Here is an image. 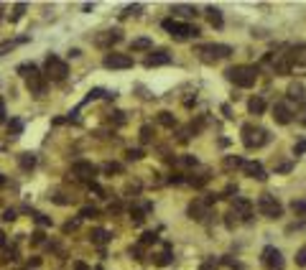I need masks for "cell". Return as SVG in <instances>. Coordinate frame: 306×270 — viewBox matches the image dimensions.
I'll use <instances>...</instances> for the list:
<instances>
[{
  "instance_id": "8d00e7d4",
  "label": "cell",
  "mask_w": 306,
  "mask_h": 270,
  "mask_svg": "<svg viewBox=\"0 0 306 270\" xmlns=\"http://www.w3.org/2000/svg\"><path fill=\"white\" fill-rule=\"evenodd\" d=\"M36 72V64H21L18 67V74H23V77H28V74H34Z\"/></svg>"
},
{
  "instance_id": "d6a6232c",
  "label": "cell",
  "mask_w": 306,
  "mask_h": 270,
  "mask_svg": "<svg viewBox=\"0 0 306 270\" xmlns=\"http://www.w3.org/2000/svg\"><path fill=\"white\" fill-rule=\"evenodd\" d=\"M159 237H156V232H145L143 237H140V247H148V245H153Z\"/></svg>"
},
{
  "instance_id": "c3c4849f",
  "label": "cell",
  "mask_w": 306,
  "mask_h": 270,
  "mask_svg": "<svg viewBox=\"0 0 306 270\" xmlns=\"http://www.w3.org/2000/svg\"><path fill=\"white\" fill-rule=\"evenodd\" d=\"M13 219H16V212H13V209H6V212H3V222H13Z\"/></svg>"
},
{
  "instance_id": "30bf717a",
  "label": "cell",
  "mask_w": 306,
  "mask_h": 270,
  "mask_svg": "<svg viewBox=\"0 0 306 270\" xmlns=\"http://www.w3.org/2000/svg\"><path fill=\"white\" fill-rule=\"evenodd\" d=\"M26 87H28V92H31V95L44 97V95H46V77L36 69L34 74H28V77H26Z\"/></svg>"
},
{
  "instance_id": "db71d44e",
  "label": "cell",
  "mask_w": 306,
  "mask_h": 270,
  "mask_svg": "<svg viewBox=\"0 0 306 270\" xmlns=\"http://www.w3.org/2000/svg\"><path fill=\"white\" fill-rule=\"evenodd\" d=\"M6 184H8V178H6V176H0V189H3Z\"/></svg>"
},
{
  "instance_id": "ab89813d",
  "label": "cell",
  "mask_w": 306,
  "mask_h": 270,
  "mask_svg": "<svg viewBox=\"0 0 306 270\" xmlns=\"http://www.w3.org/2000/svg\"><path fill=\"white\" fill-rule=\"evenodd\" d=\"M125 156H128V161H140V158H143V151H140V148H135V151L130 148Z\"/></svg>"
},
{
  "instance_id": "5bb4252c",
  "label": "cell",
  "mask_w": 306,
  "mask_h": 270,
  "mask_svg": "<svg viewBox=\"0 0 306 270\" xmlns=\"http://www.w3.org/2000/svg\"><path fill=\"white\" fill-rule=\"evenodd\" d=\"M273 120H276L278 125H288V123L293 120V112L288 110L286 102H276V105H273Z\"/></svg>"
},
{
  "instance_id": "52a82bcc",
  "label": "cell",
  "mask_w": 306,
  "mask_h": 270,
  "mask_svg": "<svg viewBox=\"0 0 306 270\" xmlns=\"http://www.w3.org/2000/svg\"><path fill=\"white\" fill-rule=\"evenodd\" d=\"M72 176H77L79 181H89V184H95L97 166L89 163V161H77V163H72Z\"/></svg>"
},
{
  "instance_id": "ac0fdd59",
  "label": "cell",
  "mask_w": 306,
  "mask_h": 270,
  "mask_svg": "<svg viewBox=\"0 0 306 270\" xmlns=\"http://www.w3.org/2000/svg\"><path fill=\"white\" fill-rule=\"evenodd\" d=\"M36 163H39L36 153H21V156H18V166H21L23 171H34Z\"/></svg>"
},
{
  "instance_id": "6da1fadb",
  "label": "cell",
  "mask_w": 306,
  "mask_h": 270,
  "mask_svg": "<svg viewBox=\"0 0 306 270\" xmlns=\"http://www.w3.org/2000/svg\"><path fill=\"white\" fill-rule=\"evenodd\" d=\"M225 77L240 87V89H250L255 82H258V67H250V64H237V67H230L225 72Z\"/></svg>"
},
{
  "instance_id": "f907efd6",
  "label": "cell",
  "mask_w": 306,
  "mask_h": 270,
  "mask_svg": "<svg viewBox=\"0 0 306 270\" xmlns=\"http://www.w3.org/2000/svg\"><path fill=\"white\" fill-rule=\"evenodd\" d=\"M181 161H184L187 166H197V158H194V156H184Z\"/></svg>"
},
{
  "instance_id": "8992f818",
  "label": "cell",
  "mask_w": 306,
  "mask_h": 270,
  "mask_svg": "<svg viewBox=\"0 0 306 270\" xmlns=\"http://www.w3.org/2000/svg\"><path fill=\"white\" fill-rule=\"evenodd\" d=\"M44 69H46V77H49V79H54V82H62V79H67V74H69L67 62H64V59H59V56H54V54H49V56H46Z\"/></svg>"
},
{
  "instance_id": "f5cc1de1",
  "label": "cell",
  "mask_w": 306,
  "mask_h": 270,
  "mask_svg": "<svg viewBox=\"0 0 306 270\" xmlns=\"http://www.w3.org/2000/svg\"><path fill=\"white\" fill-rule=\"evenodd\" d=\"M0 247H6V234H3V229H0Z\"/></svg>"
},
{
  "instance_id": "836d02e7",
  "label": "cell",
  "mask_w": 306,
  "mask_h": 270,
  "mask_svg": "<svg viewBox=\"0 0 306 270\" xmlns=\"http://www.w3.org/2000/svg\"><path fill=\"white\" fill-rule=\"evenodd\" d=\"M296 265H298V267H306V245L298 247V252H296Z\"/></svg>"
},
{
  "instance_id": "7dc6e473",
  "label": "cell",
  "mask_w": 306,
  "mask_h": 270,
  "mask_svg": "<svg viewBox=\"0 0 306 270\" xmlns=\"http://www.w3.org/2000/svg\"><path fill=\"white\" fill-rule=\"evenodd\" d=\"M44 242V232H34L31 234V245H41Z\"/></svg>"
},
{
  "instance_id": "9c48e42d",
  "label": "cell",
  "mask_w": 306,
  "mask_h": 270,
  "mask_svg": "<svg viewBox=\"0 0 306 270\" xmlns=\"http://www.w3.org/2000/svg\"><path fill=\"white\" fill-rule=\"evenodd\" d=\"M102 64H105V69H130L133 67V56L130 54H107L105 59H102Z\"/></svg>"
},
{
  "instance_id": "f35d334b",
  "label": "cell",
  "mask_w": 306,
  "mask_h": 270,
  "mask_svg": "<svg viewBox=\"0 0 306 270\" xmlns=\"http://www.w3.org/2000/svg\"><path fill=\"white\" fill-rule=\"evenodd\" d=\"M306 153V138H301L296 145H293V156H303Z\"/></svg>"
},
{
  "instance_id": "9a60e30c",
  "label": "cell",
  "mask_w": 306,
  "mask_h": 270,
  "mask_svg": "<svg viewBox=\"0 0 306 270\" xmlns=\"http://www.w3.org/2000/svg\"><path fill=\"white\" fill-rule=\"evenodd\" d=\"M242 171H245L250 178H255V181H265V178H268L265 168H263L258 161H245V163H242Z\"/></svg>"
},
{
  "instance_id": "7402d4cb",
  "label": "cell",
  "mask_w": 306,
  "mask_h": 270,
  "mask_svg": "<svg viewBox=\"0 0 306 270\" xmlns=\"http://www.w3.org/2000/svg\"><path fill=\"white\" fill-rule=\"evenodd\" d=\"M248 110H250V115H263L265 112V100L263 97H253L248 102Z\"/></svg>"
},
{
  "instance_id": "7bdbcfd3",
  "label": "cell",
  "mask_w": 306,
  "mask_h": 270,
  "mask_svg": "<svg viewBox=\"0 0 306 270\" xmlns=\"http://www.w3.org/2000/svg\"><path fill=\"white\" fill-rule=\"evenodd\" d=\"M291 168H293V163H278V166H276V173H288Z\"/></svg>"
},
{
  "instance_id": "b9f144b4",
  "label": "cell",
  "mask_w": 306,
  "mask_h": 270,
  "mask_svg": "<svg viewBox=\"0 0 306 270\" xmlns=\"http://www.w3.org/2000/svg\"><path fill=\"white\" fill-rule=\"evenodd\" d=\"M303 227H306V219H301V222H296V224H288V227H286V232L291 234V232H296V229H303Z\"/></svg>"
},
{
  "instance_id": "cb8c5ba5",
  "label": "cell",
  "mask_w": 306,
  "mask_h": 270,
  "mask_svg": "<svg viewBox=\"0 0 306 270\" xmlns=\"http://www.w3.org/2000/svg\"><path fill=\"white\" fill-rule=\"evenodd\" d=\"M150 49H153L150 39H135V41H130V51H150Z\"/></svg>"
},
{
  "instance_id": "4fadbf2b",
  "label": "cell",
  "mask_w": 306,
  "mask_h": 270,
  "mask_svg": "<svg viewBox=\"0 0 306 270\" xmlns=\"http://www.w3.org/2000/svg\"><path fill=\"white\" fill-rule=\"evenodd\" d=\"M120 39H123L120 31H102V34L95 36V44H97L100 49H110V46H115Z\"/></svg>"
},
{
  "instance_id": "7c38bea8",
  "label": "cell",
  "mask_w": 306,
  "mask_h": 270,
  "mask_svg": "<svg viewBox=\"0 0 306 270\" xmlns=\"http://www.w3.org/2000/svg\"><path fill=\"white\" fill-rule=\"evenodd\" d=\"M187 214H189V219H194V222H204V219L209 217V206L204 204V199H194V201L189 204Z\"/></svg>"
},
{
  "instance_id": "d590c367",
  "label": "cell",
  "mask_w": 306,
  "mask_h": 270,
  "mask_svg": "<svg viewBox=\"0 0 306 270\" xmlns=\"http://www.w3.org/2000/svg\"><path fill=\"white\" fill-rule=\"evenodd\" d=\"M105 173H123V163H105Z\"/></svg>"
},
{
  "instance_id": "816d5d0a",
  "label": "cell",
  "mask_w": 306,
  "mask_h": 270,
  "mask_svg": "<svg viewBox=\"0 0 306 270\" xmlns=\"http://www.w3.org/2000/svg\"><path fill=\"white\" fill-rule=\"evenodd\" d=\"M74 270H87V265L84 262H74Z\"/></svg>"
},
{
  "instance_id": "ba28073f",
  "label": "cell",
  "mask_w": 306,
  "mask_h": 270,
  "mask_svg": "<svg viewBox=\"0 0 306 270\" xmlns=\"http://www.w3.org/2000/svg\"><path fill=\"white\" fill-rule=\"evenodd\" d=\"M263 265H265L268 270H283V267H286V260H283V255H281L278 247L268 245V247L263 250Z\"/></svg>"
},
{
  "instance_id": "603a6c76",
  "label": "cell",
  "mask_w": 306,
  "mask_h": 270,
  "mask_svg": "<svg viewBox=\"0 0 306 270\" xmlns=\"http://www.w3.org/2000/svg\"><path fill=\"white\" fill-rule=\"evenodd\" d=\"M89 237H92V242L105 245V242H110V239H112V232H107V229H100V227H97V229H92V234H89Z\"/></svg>"
},
{
  "instance_id": "3957f363",
  "label": "cell",
  "mask_w": 306,
  "mask_h": 270,
  "mask_svg": "<svg viewBox=\"0 0 306 270\" xmlns=\"http://www.w3.org/2000/svg\"><path fill=\"white\" fill-rule=\"evenodd\" d=\"M268 140H270V135H268L265 128L253 125V123L242 125V145H245V148H250V151H253V148H263Z\"/></svg>"
},
{
  "instance_id": "681fc988",
  "label": "cell",
  "mask_w": 306,
  "mask_h": 270,
  "mask_svg": "<svg viewBox=\"0 0 306 270\" xmlns=\"http://www.w3.org/2000/svg\"><path fill=\"white\" fill-rule=\"evenodd\" d=\"M3 123H6V102L0 100V125H3Z\"/></svg>"
},
{
  "instance_id": "bcb514c9",
  "label": "cell",
  "mask_w": 306,
  "mask_h": 270,
  "mask_svg": "<svg viewBox=\"0 0 306 270\" xmlns=\"http://www.w3.org/2000/svg\"><path fill=\"white\" fill-rule=\"evenodd\" d=\"M79 222H82V219H74V222H67V224H64V232H74V229L79 227Z\"/></svg>"
},
{
  "instance_id": "44dd1931",
  "label": "cell",
  "mask_w": 306,
  "mask_h": 270,
  "mask_svg": "<svg viewBox=\"0 0 306 270\" xmlns=\"http://www.w3.org/2000/svg\"><path fill=\"white\" fill-rule=\"evenodd\" d=\"M153 262H156V265H169L171 262V245H164V250L159 252V255H153Z\"/></svg>"
},
{
  "instance_id": "d4e9b609",
  "label": "cell",
  "mask_w": 306,
  "mask_h": 270,
  "mask_svg": "<svg viewBox=\"0 0 306 270\" xmlns=\"http://www.w3.org/2000/svg\"><path fill=\"white\" fill-rule=\"evenodd\" d=\"M242 163H245V161H242L240 156H227V158L222 161V166H225L227 171H232V168H242Z\"/></svg>"
},
{
  "instance_id": "d6986e66",
  "label": "cell",
  "mask_w": 306,
  "mask_h": 270,
  "mask_svg": "<svg viewBox=\"0 0 306 270\" xmlns=\"http://www.w3.org/2000/svg\"><path fill=\"white\" fill-rule=\"evenodd\" d=\"M171 13H176V16H181V18H194V16H197V8H194V6H181V3H176V6H171Z\"/></svg>"
},
{
  "instance_id": "ee69618b",
  "label": "cell",
  "mask_w": 306,
  "mask_h": 270,
  "mask_svg": "<svg viewBox=\"0 0 306 270\" xmlns=\"http://www.w3.org/2000/svg\"><path fill=\"white\" fill-rule=\"evenodd\" d=\"M187 178H184V173H171L169 176V184H184Z\"/></svg>"
},
{
  "instance_id": "60d3db41",
  "label": "cell",
  "mask_w": 306,
  "mask_h": 270,
  "mask_svg": "<svg viewBox=\"0 0 306 270\" xmlns=\"http://www.w3.org/2000/svg\"><path fill=\"white\" fill-rule=\"evenodd\" d=\"M298 123L306 128V100L301 102V107H298Z\"/></svg>"
},
{
  "instance_id": "e0dca14e",
  "label": "cell",
  "mask_w": 306,
  "mask_h": 270,
  "mask_svg": "<svg viewBox=\"0 0 306 270\" xmlns=\"http://www.w3.org/2000/svg\"><path fill=\"white\" fill-rule=\"evenodd\" d=\"M303 95H306V89H303L301 82H293V84H288V89H286V97H288L291 102H293V100L303 102Z\"/></svg>"
},
{
  "instance_id": "8fae6325",
  "label": "cell",
  "mask_w": 306,
  "mask_h": 270,
  "mask_svg": "<svg viewBox=\"0 0 306 270\" xmlns=\"http://www.w3.org/2000/svg\"><path fill=\"white\" fill-rule=\"evenodd\" d=\"M253 212H255L253 201H248V199H242V196H235V201H232V214H235V217H242V222H250Z\"/></svg>"
},
{
  "instance_id": "7a4b0ae2",
  "label": "cell",
  "mask_w": 306,
  "mask_h": 270,
  "mask_svg": "<svg viewBox=\"0 0 306 270\" xmlns=\"http://www.w3.org/2000/svg\"><path fill=\"white\" fill-rule=\"evenodd\" d=\"M161 26H164V31L171 34L174 41H187V39H197V36H202V31H199L194 23H181V21H176V18H166Z\"/></svg>"
},
{
  "instance_id": "484cf974",
  "label": "cell",
  "mask_w": 306,
  "mask_h": 270,
  "mask_svg": "<svg viewBox=\"0 0 306 270\" xmlns=\"http://www.w3.org/2000/svg\"><path fill=\"white\" fill-rule=\"evenodd\" d=\"M291 212L296 217H306V199H293L291 201Z\"/></svg>"
},
{
  "instance_id": "2e32d148",
  "label": "cell",
  "mask_w": 306,
  "mask_h": 270,
  "mask_svg": "<svg viewBox=\"0 0 306 270\" xmlns=\"http://www.w3.org/2000/svg\"><path fill=\"white\" fill-rule=\"evenodd\" d=\"M143 64H145V69H153V67H166V64H171V56H169L166 51H156V54H148Z\"/></svg>"
},
{
  "instance_id": "4316f807",
  "label": "cell",
  "mask_w": 306,
  "mask_h": 270,
  "mask_svg": "<svg viewBox=\"0 0 306 270\" xmlns=\"http://www.w3.org/2000/svg\"><path fill=\"white\" fill-rule=\"evenodd\" d=\"M159 123H161L164 128H174V125H176V117H174L171 112H159Z\"/></svg>"
},
{
  "instance_id": "277c9868",
  "label": "cell",
  "mask_w": 306,
  "mask_h": 270,
  "mask_svg": "<svg viewBox=\"0 0 306 270\" xmlns=\"http://www.w3.org/2000/svg\"><path fill=\"white\" fill-rule=\"evenodd\" d=\"M230 54H232V46H227V44H204V46L197 49V56L204 64H215L220 59H227Z\"/></svg>"
},
{
  "instance_id": "74e56055",
  "label": "cell",
  "mask_w": 306,
  "mask_h": 270,
  "mask_svg": "<svg viewBox=\"0 0 306 270\" xmlns=\"http://www.w3.org/2000/svg\"><path fill=\"white\" fill-rule=\"evenodd\" d=\"M34 219H36L41 227H51V219H49L46 214H39V212H34Z\"/></svg>"
},
{
  "instance_id": "f1b7e54d",
  "label": "cell",
  "mask_w": 306,
  "mask_h": 270,
  "mask_svg": "<svg viewBox=\"0 0 306 270\" xmlns=\"http://www.w3.org/2000/svg\"><path fill=\"white\" fill-rule=\"evenodd\" d=\"M140 11H143V6H140V3H135V6H128V8H123L120 18H128V16H138Z\"/></svg>"
},
{
  "instance_id": "4dcf8cb0",
  "label": "cell",
  "mask_w": 306,
  "mask_h": 270,
  "mask_svg": "<svg viewBox=\"0 0 306 270\" xmlns=\"http://www.w3.org/2000/svg\"><path fill=\"white\" fill-rule=\"evenodd\" d=\"M23 13H26V3H18L16 8H13V16H11V21L16 23V21H21L23 18Z\"/></svg>"
},
{
  "instance_id": "f6af8a7d",
  "label": "cell",
  "mask_w": 306,
  "mask_h": 270,
  "mask_svg": "<svg viewBox=\"0 0 306 270\" xmlns=\"http://www.w3.org/2000/svg\"><path fill=\"white\" fill-rule=\"evenodd\" d=\"M215 267H217V260H215V257H209L207 262H202V267H199V270H215Z\"/></svg>"
},
{
  "instance_id": "f546056e",
  "label": "cell",
  "mask_w": 306,
  "mask_h": 270,
  "mask_svg": "<svg viewBox=\"0 0 306 270\" xmlns=\"http://www.w3.org/2000/svg\"><path fill=\"white\" fill-rule=\"evenodd\" d=\"M95 217H100V212H97L95 206H84V209L79 212V219H95Z\"/></svg>"
},
{
  "instance_id": "1f68e13d",
  "label": "cell",
  "mask_w": 306,
  "mask_h": 270,
  "mask_svg": "<svg viewBox=\"0 0 306 270\" xmlns=\"http://www.w3.org/2000/svg\"><path fill=\"white\" fill-rule=\"evenodd\" d=\"M130 219H133V224H143L145 212H143V209H130Z\"/></svg>"
},
{
  "instance_id": "e575fe53",
  "label": "cell",
  "mask_w": 306,
  "mask_h": 270,
  "mask_svg": "<svg viewBox=\"0 0 306 270\" xmlns=\"http://www.w3.org/2000/svg\"><path fill=\"white\" fill-rule=\"evenodd\" d=\"M150 133H153L150 125H143V128H140V143H150V138H153Z\"/></svg>"
},
{
  "instance_id": "5b68a950",
  "label": "cell",
  "mask_w": 306,
  "mask_h": 270,
  "mask_svg": "<svg viewBox=\"0 0 306 270\" xmlns=\"http://www.w3.org/2000/svg\"><path fill=\"white\" fill-rule=\"evenodd\" d=\"M255 206H258V212H260L263 217H268V219H278V217H283V204H281L273 194H260Z\"/></svg>"
},
{
  "instance_id": "83f0119b",
  "label": "cell",
  "mask_w": 306,
  "mask_h": 270,
  "mask_svg": "<svg viewBox=\"0 0 306 270\" xmlns=\"http://www.w3.org/2000/svg\"><path fill=\"white\" fill-rule=\"evenodd\" d=\"M8 133H11L13 138H18V135L23 133V123H21V120H11V123H8Z\"/></svg>"
},
{
  "instance_id": "ffe728a7",
  "label": "cell",
  "mask_w": 306,
  "mask_h": 270,
  "mask_svg": "<svg viewBox=\"0 0 306 270\" xmlns=\"http://www.w3.org/2000/svg\"><path fill=\"white\" fill-rule=\"evenodd\" d=\"M207 18H209V23H212L215 28H222V26H225V21H222V11L215 8V6L207 8Z\"/></svg>"
}]
</instances>
